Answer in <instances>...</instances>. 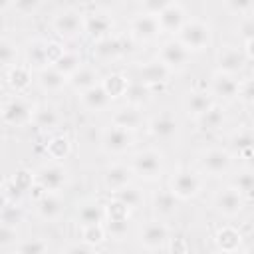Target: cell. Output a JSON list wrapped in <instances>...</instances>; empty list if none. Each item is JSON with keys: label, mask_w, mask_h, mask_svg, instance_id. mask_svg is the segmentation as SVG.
<instances>
[{"label": "cell", "mask_w": 254, "mask_h": 254, "mask_svg": "<svg viewBox=\"0 0 254 254\" xmlns=\"http://www.w3.org/2000/svg\"><path fill=\"white\" fill-rule=\"evenodd\" d=\"M177 40L190 52H200L206 50L212 42V30L206 22L202 20H187L183 28L177 32Z\"/></svg>", "instance_id": "obj_1"}, {"label": "cell", "mask_w": 254, "mask_h": 254, "mask_svg": "<svg viewBox=\"0 0 254 254\" xmlns=\"http://www.w3.org/2000/svg\"><path fill=\"white\" fill-rule=\"evenodd\" d=\"M133 50V42L131 38H125V36H105L97 42H93V48H91V54L97 62H113L121 56H125L127 52Z\"/></svg>", "instance_id": "obj_2"}, {"label": "cell", "mask_w": 254, "mask_h": 254, "mask_svg": "<svg viewBox=\"0 0 254 254\" xmlns=\"http://www.w3.org/2000/svg\"><path fill=\"white\" fill-rule=\"evenodd\" d=\"M34 105L22 97V93L10 97L4 101L2 105V121L10 127H22V125H28L32 123V117H34Z\"/></svg>", "instance_id": "obj_3"}, {"label": "cell", "mask_w": 254, "mask_h": 254, "mask_svg": "<svg viewBox=\"0 0 254 254\" xmlns=\"http://www.w3.org/2000/svg\"><path fill=\"white\" fill-rule=\"evenodd\" d=\"M131 169L145 181H155L163 173V155L155 149H143L131 157Z\"/></svg>", "instance_id": "obj_4"}, {"label": "cell", "mask_w": 254, "mask_h": 254, "mask_svg": "<svg viewBox=\"0 0 254 254\" xmlns=\"http://www.w3.org/2000/svg\"><path fill=\"white\" fill-rule=\"evenodd\" d=\"M169 189L175 192V196L179 200H189V198H194L200 189H202V179L200 175H196L194 171L190 169H179L173 177H171V183H169Z\"/></svg>", "instance_id": "obj_5"}, {"label": "cell", "mask_w": 254, "mask_h": 254, "mask_svg": "<svg viewBox=\"0 0 254 254\" xmlns=\"http://www.w3.org/2000/svg\"><path fill=\"white\" fill-rule=\"evenodd\" d=\"M133 147V131L119 127V125H109L101 133V149L107 155H123Z\"/></svg>", "instance_id": "obj_6"}, {"label": "cell", "mask_w": 254, "mask_h": 254, "mask_svg": "<svg viewBox=\"0 0 254 254\" xmlns=\"http://www.w3.org/2000/svg\"><path fill=\"white\" fill-rule=\"evenodd\" d=\"M36 185L44 190V192H60L64 187H65V181H67V171L64 169V165H60L58 161H52V163H46L42 165L36 173Z\"/></svg>", "instance_id": "obj_7"}, {"label": "cell", "mask_w": 254, "mask_h": 254, "mask_svg": "<svg viewBox=\"0 0 254 254\" xmlns=\"http://www.w3.org/2000/svg\"><path fill=\"white\" fill-rule=\"evenodd\" d=\"M163 34L161 30V24H159V18L155 14H147V12H141L137 14L131 22H129V36L133 40H139V42H153L155 38H159Z\"/></svg>", "instance_id": "obj_8"}, {"label": "cell", "mask_w": 254, "mask_h": 254, "mask_svg": "<svg viewBox=\"0 0 254 254\" xmlns=\"http://www.w3.org/2000/svg\"><path fill=\"white\" fill-rule=\"evenodd\" d=\"M171 73H173V69L163 60L155 58V60H149L137 67V81H141L149 87H155V85L167 83Z\"/></svg>", "instance_id": "obj_9"}, {"label": "cell", "mask_w": 254, "mask_h": 254, "mask_svg": "<svg viewBox=\"0 0 254 254\" xmlns=\"http://www.w3.org/2000/svg\"><path fill=\"white\" fill-rule=\"evenodd\" d=\"M230 167H232V157L226 149L212 147L200 155V169L210 177H222L230 171Z\"/></svg>", "instance_id": "obj_10"}, {"label": "cell", "mask_w": 254, "mask_h": 254, "mask_svg": "<svg viewBox=\"0 0 254 254\" xmlns=\"http://www.w3.org/2000/svg\"><path fill=\"white\" fill-rule=\"evenodd\" d=\"M54 32L64 40H73L83 32V16L77 10H64L52 22Z\"/></svg>", "instance_id": "obj_11"}, {"label": "cell", "mask_w": 254, "mask_h": 254, "mask_svg": "<svg viewBox=\"0 0 254 254\" xmlns=\"http://www.w3.org/2000/svg\"><path fill=\"white\" fill-rule=\"evenodd\" d=\"M169 240H171L169 228L161 220L147 222L141 228V232H139V242H141V246L145 250H163V248H167V242Z\"/></svg>", "instance_id": "obj_12"}, {"label": "cell", "mask_w": 254, "mask_h": 254, "mask_svg": "<svg viewBox=\"0 0 254 254\" xmlns=\"http://www.w3.org/2000/svg\"><path fill=\"white\" fill-rule=\"evenodd\" d=\"M246 52L244 48H238L234 44H224L220 46L218 54H216V64H218V69L220 71H226V73H232L236 75L238 71L244 69L246 65Z\"/></svg>", "instance_id": "obj_13"}, {"label": "cell", "mask_w": 254, "mask_h": 254, "mask_svg": "<svg viewBox=\"0 0 254 254\" xmlns=\"http://www.w3.org/2000/svg\"><path fill=\"white\" fill-rule=\"evenodd\" d=\"M214 208L226 218L238 216L244 208V196L236 187H224L214 194Z\"/></svg>", "instance_id": "obj_14"}, {"label": "cell", "mask_w": 254, "mask_h": 254, "mask_svg": "<svg viewBox=\"0 0 254 254\" xmlns=\"http://www.w3.org/2000/svg\"><path fill=\"white\" fill-rule=\"evenodd\" d=\"M157 58L163 60V62L175 71V69H181V67H185V65L189 64V60H190V50H187L177 38H171V40H167V42L161 44Z\"/></svg>", "instance_id": "obj_15"}, {"label": "cell", "mask_w": 254, "mask_h": 254, "mask_svg": "<svg viewBox=\"0 0 254 254\" xmlns=\"http://www.w3.org/2000/svg\"><path fill=\"white\" fill-rule=\"evenodd\" d=\"M238 91H240V81L236 79V75L218 69L210 77V93L214 97H220L222 101H232L238 97Z\"/></svg>", "instance_id": "obj_16"}, {"label": "cell", "mask_w": 254, "mask_h": 254, "mask_svg": "<svg viewBox=\"0 0 254 254\" xmlns=\"http://www.w3.org/2000/svg\"><path fill=\"white\" fill-rule=\"evenodd\" d=\"M147 129L151 133V137L159 139V141H171L177 133H179V121L175 115L171 113H159L155 115L149 123H147Z\"/></svg>", "instance_id": "obj_17"}, {"label": "cell", "mask_w": 254, "mask_h": 254, "mask_svg": "<svg viewBox=\"0 0 254 254\" xmlns=\"http://www.w3.org/2000/svg\"><path fill=\"white\" fill-rule=\"evenodd\" d=\"M83 32L87 34L89 40L97 42L105 36H111L113 32V20L103 14V12H93V14H87L83 16Z\"/></svg>", "instance_id": "obj_18"}, {"label": "cell", "mask_w": 254, "mask_h": 254, "mask_svg": "<svg viewBox=\"0 0 254 254\" xmlns=\"http://www.w3.org/2000/svg\"><path fill=\"white\" fill-rule=\"evenodd\" d=\"M135 173H133L131 165L115 163V165H111V167L105 169V173H103V185H105V189L109 192H115V190L127 187L131 183V177Z\"/></svg>", "instance_id": "obj_19"}, {"label": "cell", "mask_w": 254, "mask_h": 254, "mask_svg": "<svg viewBox=\"0 0 254 254\" xmlns=\"http://www.w3.org/2000/svg\"><path fill=\"white\" fill-rule=\"evenodd\" d=\"M36 212L42 220L56 222L64 212V200L60 198L58 192H44L36 200Z\"/></svg>", "instance_id": "obj_20"}, {"label": "cell", "mask_w": 254, "mask_h": 254, "mask_svg": "<svg viewBox=\"0 0 254 254\" xmlns=\"http://www.w3.org/2000/svg\"><path fill=\"white\" fill-rule=\"evenodd\" d=\"M157 18H159V24H161L163 34H175V36L183 28V24L187 22V14H185L183 6L177 4V2H171Z\"/></svg>", "instance_id": "obj_21"}, {"label": "cell", "mask_w": 254, "mask_h": 254, "mask_svg": "<svg viewBox=\"0 0 254 254\" xmlns=\"http://www.w3.org/2000/svg\"><path fill=\"white\" fill-rule=\"evenodd\" d=\"M111 123H113V125H119V127H125V129H129V131H137L139 127L145 125V117H143L139 105L127 103L125 107H119V109L113 111Z\"/></svg>", "instance_id": "obj_22"}, {"label": "cell", "mask_w": 254, "mask_h": 254, "mask_svg": "<svg viewBox=\"0 0 254 254\" xmlns=\"http://www.w3.org/2000/svg\"><path fill=\"white\" fill-rule=\"evenodd\" d=\"M26 65L30 69H36V71L52 65L50 58H48V42L46 40L34 38V40L28 42V46H26Z\"/></svg>", "instance_id": "obj_23"}, {"label": "cell", "mask_w": 254, "mask_h": 254, "mask_svg": "<svg viewBox=\"0 0 254 254\" xmlns=\"http://www.w3.org/2000/svg\"><path fill=\"white\" fill-rule=\"evenodd\" d=\"M214 105V95L210 91H202V89H194L189 91L185 97V111L190 117H200L204 111H208Z\"/></svg>", "instance_id": "obj_24"}, {"label": "cell", "mask_w": 254, "mask_h": 254, "mask_svg": "<svg viewBox=\"0 0 254 254\" xmlns=\"http://www.w3.org/2000/svg\"><path fill=\"white\" fill-rule=\"evenodd\" d=\"M38 83H40V87L44 91L56 93V91H62L69 83V77L65 73H62L58 67L48 65V67H44V69L38 71Z\"/></svg>", "instance_id": "obj_25"}, {"label": "cell", "mask_w": 254, "mask_h": 254, "mask_svg": "<svg viewBox=\"0 0 254 254\" xmlns=\"http://www.w3.org/2000/svg\"><path fill=\"white\" fill-rule=\"evenodd\" d=\"M79 99H81V105L85 109H89V111H101V109H105L111 103V95L107 93L103 83H97V85L81 91Z\"/></svg>", "instance_id": "obj_26"}, {"label": "cell", "mask_w": 254, "mask_h": 254, "mask_svg": "<svg viewBox=\"0 0 254 254\" xmlns=\"http://www.w3.org/2000/svg\"><path fill=\"white\" fill-rule=\"evenodd\" d=\"M6 83L14 93H24L32 83V69L28 65H10L6 67Z\"/></svg>", "instance_id": "obj_27"}, {"label": "cell", "mask_w": 254, "mask_h": 254, "mask_svg": "<svg viewBox=\"0 0 254 254\" xmlns=\"http://www.w3.org/2000/svg\"><path fill=\"white\" fill-rule=\"evenodd\" d=\"M97 83H101V81H99V73H97V69H95L93 65H89V64H83L77 71H73V73L69 75V85H71L77 93H81V91H85V89H89V87H93V85H97Z\"/></svg>", "instance_id": "obj_28"}, {"label": "cell", "mask_w": 254, "mask_h": 254, "mask_svg": "<svg viewBox=\"0 0 254 254\" xmlns=\"http://www.w3.org/2000/svg\"><path fill=\"white\" fill-rule=\"evenodd\" d=\"M179 208V198L175 196V192L171 189H163L157 190L153 194V212L159 216H173Z\"/></svg>", "instance_id": "obj_29"}, {"label": "cell", "mask_w": 254, "mask_h": 254, "mask_svg": "<svg viewBox=\"0 0 254 254\" xmlns=\"http://www.w3.org/2000/svg\"><path fill=\"white\" fill-rule=\"evenodd\" d=\"M32 125L40 131H52L60 125V113L52 105H36Z\"/></svg>", "instance_id": "obj_30"}, {"label": "cell", "mask_w": 254, "mask_h": 254, "mask_svg": "<svg viewBox=\"0 0 254 254\" xmlns=\"http://www.w3.org/2000/svg\"><path fill=\"white\" fill-rule=\"evenodd\" d=\"M77 222H79V226L103 224L105 222V208L97 202H83L77 210Z\"/></svg>", "instance_id": "obj_31"}, {"label": "cell", "mask_w": 254, "mask_h": 254, "mask_svg": "<svg viewBox=\"0 0 254 254\" xmlns=\"http://www.w3.org/2000/svg\"><path fill=\"white\" fill-rule=\"evenodd\" d=\"M214 240H216V246L222 252H234L242 244V236H240V232L234 226H222V228H218Z\"/></svg>", "instance_id": "obj_32"}, {"label": "cell", "mask_w": 254, "mask_h": 254, "mask_svg": "<svg viewBox=\"0 0 254 254\" xmlns=\"http://www.w3.org/2000/svg\"><path fill=\"white\" fill-rule=\"evenodd\" d=\"M196 123H198V127L202 131H216V129H220L222 123H224V109H222V105L214 103L208 111H204L200 117H196Z\"/></svg>", "instance_id": "obj_33"}, {"label": "cell", "mask_w": 254, "mask_h": 254, "mask_svg": "<svg viewBox=\"0 0 254 254\" xmlns=\"http://www.w3.org/2000/svg\"><path fill=\"white\" fill-rule=\"evenodd\" d=\"M113 198H117L119 202H123L129 210L139 208V206L143 204V200H145V196H143L141 189H139V187H133L131 183H129L127 187H123V189L115 190V192H113Z\"/></svg>", "instance_id": "obj_34"}, {"label": "cell", "mask_w": 254, "mask_h": 254, "mask_svg": "<svg viewBox=\"0 0 254 254\" xmlns=\"http://www.w3.org/2000/svg\"><path fill=\"white\" fill-rule=\"evenodd\" d=\"M230 147L236 153H240V155H246V153L254 151V127H242V129H238L230 137Z\"/></svg>", "instance_id": "obj_35"}, {"label": "cell", "mask_w": 254, "mask_h": 254, "mask_svg": "<svg viewBox=\"0 0 254 254\" xmlns=\"http://www.w3.org/2000/svg\"><path fill=\"white\" fill-rule=\"evenodd\" d=\"M71 151V143L65 135H54L48 143H46V153L52 161H62L69 155Z\"/></svg>", "instance_id": "obj_36"}, {"label": "cell", "mask_w": 254, "mask_h": 254, "mask_svg": "<svg viewBox=\"0 0 254 254\" xmlns=\"http://www.w3.org/2000/svg\"><path fill=\"white\" fill-rule=\"evenodd\" d=\"M52 65L58 67L62 73H65V75L69 77L73 71H77V69L83 65V60H81V56H79L77 52H73V50H65V52H64Z\"/></svg>", "instance_id": "obj_37"}, {"label": "cell", "mask_w": 254, "mask_h": 254, "mask_svg": "<svg viewBox=\"0 0 254 254\" xmlns=\"http://www.w3.org/2000/svg\"><path fill=\"white\" fill-rule=\"evenodd\" d=\"M101 83L107 89V93L111 95V99H117V97H125L131 81L123 73H109L105 79H101Z\"/></svg>", "instance_id": "obj_38"}, {"label": "cell", "mask_w": 254, "mask_h": 254, "mask_svg": "<svg viewBox=\"0 0 254 254\" xmlns=\"http://www.w3.org/2000/svg\"><path fill=\"white\" fill-rule=\"evenodd\" d=\"M232 187L238 189V192L244 196V200H254V169H244L240 171L234 181Z\"/></svg>", "instance_id": "obj_39"}, {"label": "cell", "mask_w": 254, "mask_h": 254, "mask_svg": "<svg viewBox=\"0 0 254 254\" xmlns=\"http://www.w3.org/2000/svg\"><path fill=\"white\" fill-rule=\"evenodd\" d=\"M48 250H50V246L44 238H26L20 244H16L10 252L12 254H44Z\"/></svg>", "instance_id": "obj_40"}, {"label": "cell", "mask_w": 254, "mask_h": 254, "mask_svg": "<svg viewBox=\"0 0 254 254\" xmlns=\"http://www.w3.org/2000/svg\"><path fill=\"white\" fill-rule=\"evenodd\" d=\"M149 91H151L149 85H145V83H141V81L135 79V81L129 83L127 93H125V99L131 105H141V103H145L149 99Z\"/></svg>", "instance_id": "obj_41"}, {"label": "cell", "mask_w": 254, "mask_h": 254, "mask_svg": "<svg viewBox=\"0 0 254 254\" xmlns=\"http://www.w3.org/2000/svg\"><path fill=\"white\" fill-rule=\"evenodd\" d=\"M105 228L109 230L111 236L121 238L127 234L129 228V216H107L105 218Z\"/></svg>", "instance_id": "obj_42"}, {"label": "cell", "mask_w": 254, "mask_h": 254, "mask_svg": "<svg viewBox=\"0 0 254 254\" xmlns=\"http://www.w3.org/2000/svg\"><path fill=\"white\" fill-rule=\"evenodd\" d=\"M81 238L93 246L101 244L105 240V226L103 224H91V226H81Z\"/></svg>", "instance_id": "obj_43"}, {"label": "cell", "mask_w": 254, "mask_h": 254, "mask_svg": "<svg viewBox=\"0 0 254 254\" xmlns=\"http://www.w3.org/2000/svg\"><path fill=\"white\" fill-rule=\"evenodd\" d=\"M16 54H18L16 44H14L12 40H8V38H2V40H0V60H2L4 67L14 65V62H16Z\"/></svg>", "instance_id": "obj_44"}, {"label": "cell", "mask_w": 254, "mask_h": 254, "mask_svg": "<svg viewBox=\"0 0 254 254\" xmlns=\"http://www.w3.org/2000/svg\"><path fill=\"white\" fill-rule=\"evenodd\" d=\"M2 222L4 224H14L18 226V222L22 220V208L18 206V202H2Z\"/></svg>", "instance_id": "obj_45"}, {"label": "cell", "mask_w": 254, "mask_h": 254, "mask_svg": "<svg viewBox=\"0 0 254 254\" xmlns=\"http://www.w3.org/2000/svg\"><path fill=\"white\" fill-rule=\"evenodd\" d=\"M12 244H16V226L14 224H0V248L8 250Z\"/></svg>", "instance_id": "obj_46"}, {"label": "cell", "mask_w": 254, "mask_h": 254, "mask_svg": "<svg viewBox=\"0 0 254 254\" xmlns=\"http://www.w3.org/2000/svg\"><path fill=\"white\" fill-rule=\"evenodd\" d=\"M226 6L232 14L250 16V12L254 10V0H226Z\"/></svg>", "instance_id": "obj_47"}, {"label": "cell", "mask_w": 254, "mask_h": 254, "mask_svg": "<svg viewBox=\"0 0 254 254\" xmlns=\"http://www.w3.org/2000/svg\"><path fill=\"white\" fill-rule=\"evenodd\" d=\"M173 0H141V10L147 12V14H155L159 16Z\"/></svg>", "instance_id": "obj_48"}, {"label": "cell", "mask_w": 254, "mask_h": 254, "mask_svg": "<svg viewBox=\"0 0 254 254\" xmlns=\"http://www.w3.org/2000/svg\"><path fill=\"white\" fill-rule=\"evenodd\" d=\"M40 2L42 0H16L14 2V10L20 16H30V14H34L40 8Z\"/></svg>", "instance_id": "obj_49"}, {"label": "cell", "mask_w": 254, "mask_h": 254, "mask_svg": "<svg viewBox=\"0 0 254 254\" xmlns=\"http://www.w3.org/2000/svg\"><path fill=\"white\" fill-rule=\"evenodd\" d=\"M238 97H240L242 103H246V105H252V103H254V77H250V79H246V81L240 83Z\"/></svg>", "instance_id": "obj_50"}, {"label": "cell", "mask_w": 254, "mask_h": 254, "mask_svg": "<svg viewBox=\"0 0 254 254\" xmlns=\"http://www.w3.org/2000/svg\"><path fill=\"white\" fill-rule=\"evenodd\" d=\"M240 36L244 42L254 38V18L252 16H244V20L240 22Z\"/></svg>", "instance_id": "obj_51"}, {"label": "cell", "mask_w": 254, "mask_h": 254, "mask_svg": "<svg viewBox=\"0 0 254 254\" xmlns=\"http://www.w3.org/2000/svg\"><path fill=\"white\" fill-rule=\"evenodd\" d=\"M97 250V246H93V244H89V242H85L83 238H81V242H77V244H71V246H67L65 248V252H71V254H83V252H95Z\"/></svg>", "instance_id": "obj_52"}, {"label": "cell", "mask_w": 254, "mask_h": 254, "mask_svg": "<svg viewBox=\"0 0 254 254\" xmlns=\"http://www.w3.org/2000/svg\"><path fill=\"white\" fill-rule=\"evenodd\" d=\"M64 52H65V48L60 42H48V58H50V64H54Z\"/></svg>", "instance_id": "obj_53"}, {"label": "cell", "mask_w": 254, "mask_h": 254, "mask_svg": "<svg viewBox=\"0 0 254 254\" xmlns=\"http://www.w3.org/2000/svg\"><path fill=\"white\" fill-rule=\"evenodd\" d=\"M89 2L99 10H113L121 4V0H89Z\"/></svg>", "instance_id": "obj_54"}, {"label": "cell", "mask_w": 254, "mask_h": 254, "mask_svg": "<svg viewBox=\"0 0 254 254\" xmlns=\"http://www.w3.org/2000/svg\"><path fill=\"white\" fill-rule=\"evenodd\" d=\"M244 52H246V58L248 60H254V38H250V40L244 42Z\"/></svg>", "instance_id": "obj_55"}, {"label": "cell", "mask_w": 254, "mask_h": 254, "mask_svg": "<svg viewBox=\"0 0 254 254\" xmlns=\"http://www.w3.org/2000/svg\"><path fill=\"white\" fill-rule=\"evenodd\" d=\"M14 2L16 0H0V10L2 12H8L10 8H14Z\"/></svg>", "instance_id": "obj_56"}, {"label": "cell", "mask_w": 254, "mask_h": 254, "mask_svg": "<svg viewBox=\"0 0 254 254\" xmlns=\"http://www.w3.org/2000/svg\"><path fill=\"white\" fill-rule=\"evenodd\" d=\"M250 117H252V121H254V103L250 105Z\"/></svg>", "instance_id": "obj_57"}]
</instances>
